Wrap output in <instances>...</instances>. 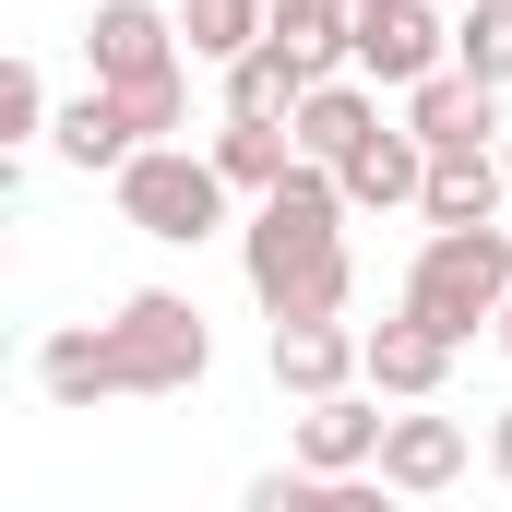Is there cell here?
Here are the masks:
<instances>
[{
    "mask_svg": "<svg viewBox=\"0 0 512 512\" xmlns=\"http://www.w3.org/2000/svg\"><path fill=\"white\" fill-rule=\"evenodd\" d=\"M203 370H215V334L167 286L120 298V322H96V334H48L36 346V382L60 393V405H96V393H191Z\"/></svg>",
    "mask_w": 512,
    "mask_h": 512,
    "instance_id": "6da1fadb",
    "label": "cell"
},
{
    "mask_svg": "<svg viewBox=\"0 0 512 512\" xmlns=\"http://www.w3.org/2000/svg\"><path fill=\"white\" fill-rule=\"evenodd\" d=\"M346 179L322 167V155H298L274 191H262L251 215V298L274 322H322V310H346V286H358V262H346Z\"/></svg>",
    "mask_w": 512,
    "mask_h": 512,
    "instance_id": "7a4b0ae2",
    "label": "cell"
},
{
    "mask_svg": "<svg viewBox=\"0 0 512 512\" xmlns=\"http://www.w3.org/2000/svg\"><path fill=\"white\" fill-rule=\"evenodd\" d=\"M84 48H96V84L143 120V143H155V131H179L191 84H179V36H167V12H155V0H96Z\"/></svg>",
    "mask_w": 512,
    "mask_h": 512,
    "instance_id": "3957f363",
    "label": "cell"
},
{
    "mask_svg": "<svg viewBox=\"0 0 512 512\" xmlns=\"http://www.w3.org/2000/svg\"><path fill=\"white\" fill-rule=\"evenodd\" d=\"M501 298H512V239L501 227H429V251L405 274V310H417V322H441V334L465 346L477 322H501Z\"/></svg>",
    "mask_w": 512,
    "mask_h": 512,
    "instance_id": "277c9868",
    "label": "cell"
},
{
    "mask_svg": "<svg viewBox=\"0 0 512 512\" xmlns=\"http://www.w3.org/2000/svg\"><path fill=\"white\" fill-rule=\"evenodd\" d=\"M120 215L143 239H179V251H191V239L227 227V167H215V155H179V143H143L120 167Z\"/></svg>",
    "mask_w": 512,
    "mask_h": 512,
    "instance_id": "5b68a950",
    "label": "cell"
},
{
    "mask_svg": "<svg viewBox=\"0 0 512 512\" xmlns=\"http://www.w3.org/2000/svg\"><path fill=\"white\" fill-rule=\"evenodd\" d=\"M441 24H429V0H346V60L370 72V84H429L441 72Z\"/></svg>",
    "mask_w": 512,
    "mask_h": 512,
    "instance_id": "8992f818",
    "label": "cell"
},
{
    "mask_svg": "<svg viewBox=\"0 0 512 512\" xmlns=\"http://www.w3.org/2000/svg\"><path fill=\"white\" fill-rule=\"evenodd\" d=\"M334 179H346V203H358V215L417 203V191H429V143H417V120H370L346 155H334Z\"/></svg>",
    "mask_w": 512,
    "mask_h": 512,
    "instance_id": "52a82bcc",
    "label": "cell"
},
{
    "mask_svg": "<svg viewBox=\"0 0 512 512\" xmlns=\"http://www.w3.org/2000/svg\"><path fill=\"white\" fill-rule=\"evenodd\" d=\"M274 382L298 393V405L370 382V334H346V310H322V322H274Z\"/></svg>",
    "mask_w": 512,
    "mask_h": 512,
    "instance_id": "ba28073f",
    "label": "cell"
},
{
    "mask_svg": "<svg viewBox=\"0 0 512 512\" xmlns=\"http://www.w3.org/2000/svg\"><path fill=\"white\" fill-rule=\"evenodd\" d=\"M512 191V167L489 155V143H429V191H417V215L429 227H489Z\"/></svg>",
    "mask_w": 512,
    "mask_h": 512,
    "instance_id": "9c48e42d",
    "label": "cell"
},
{
    "mask_svg": "<svg viewBox=\"0 0 512 512\" xmlns=\"http://www.w3.org/2000/svg\"><path fill=\"white\" fill-rule=\"evenodd\" d=\"M382 405H358V393H310V417H298V465H322V477H358V465H382Z\"/></svg>",
    "mask_w": 512,
    "mask_h": 512,
    "instance_id": "30bf717a",
    "label": "cell"
},
{
    "mask_svg": "<svg viewBox=\"0 0 512 512\" xmlns=\"http://www.w3.org/2000/svg\"><path fill=\"white\" fill-rule=\"evenodd\" d=\"M441 382H453V334L417 322V310H393L382 334H370V393H405L417 405V393H441Z\"/></svg>",
    "mask_w": 512,
    "mask_h": 512,
    "instance_id": "8fae6325",
    "label": "cell"
},
{
    "mask_svg": "<svg viewBox=\"0 0 512 512\" xmlns=\"http://www.w3.org/2000/svg\"><path fill=\"white\" fill-rule=\"evenodd\" d=\"M453 477H465V429H453V417H393L382 429V489H417V501H429V489H453Z\"/></svg>",
    "mask_w": 512,
    "mask_h": 512,
    "instance_id": "7c38bea8",
    "label": "cell"
},
{
    "mask_svg": "<svg viewBox=\"0 0 512 512\" xmlns=\"http://www.w3.org/2000/svg\"><path fill=\"white\" fill-rule=\"evenodd\" d=\"M310 84H322V72H310L298 48H274V36H251V48L227 60V108H239V120H298Z\"/></svg>",
    "mask_w": 512,
    "mask_h": 512,
    "instance_id": "4fadbf2b",
    "label": "cell"
},
{
    "mask_svg": "<svg viewBox=\"0 0 512 512\" xmlns=\"http://www.w3.org/2000/svg\"><path fill=\"white\" fill-rule=\"evenodd\" d=\"M489 96H501V84H477V72H465V60H453V72H429V84H405V120H417V143H489Z\"/></svg>",
    "mask_w": 512,
    "mask_h": 512,
    "instance_id": "5bb4252c",
    "label": "cell"
},
{
    "mask_svg": "<svg viewBox=\"0 0 512 512\" xmlns=\"http://www.w3.org/2000/svg\"><path fill=\"white\" fill-rule=\"evenodd\" d=\"M48 143H60V155H72V167H131V155H143V120H131L120 96H108V84H96V96H72V108H60V120H48Z\"/></svg>",
    "mask_w": 512,
    "mask_h": 512,
    "instance_id": "9a60e30c",
    "label": "cell"
},
{
    "mask_svg": "<svg viewBox=\"0 0 512 512\" xmlns=\"http://www.w3.org/2000/svg\"><path fill=\"white\" fill-rule=\"evenodd\" d=\"M382 120V96H370V84H334V72H322V84H310V96H298V155H322V167H334V155H346V143H358V131Z\"/></svg>",
    "mask_w": 512,
    "mask_h": 512,
    "instance_id": "2e32d148",
    "label": "cell"
},
{
    "mask_svg": "<svg viewBox=\"0 0 512 512\" xmlns=\"http://www.w3.org/2000/svg\"><path fill=\"white\" fill-rule=\"evenodd\" d=\"M215 167H227V191H274V179L298 167V131H286V120H239V108H227V131H215Z\"/></svg>",
    "mask_w": 512,
    "mask_h": 512,
    "instance_id": "e0dca14e",
    "label": "cell"
},
{
    "mask_svg": "<svg viewBox=\"0 0 512 512\" xmlns=\"http://www.w3.org/2000/svg\"><path fill=\"white\" fill-rule=\"evenodd\" d=\"M262 24H274V0H179V36H191V60H239Z\"/></svg>",
    "mask_w": 512,
    "mask_h": 512,
    "instance_id": "ac0fdd59",
    "label": "cell"
},
{
    "mask_svg": "<svg viewBox=\"0 0 512 512\" xmlns=\"http://www.w3.org/2000/svg\"><path fill=\"white\" fill-rule=\"evenodd\" d=\"M274 48H298L310 72H334L346 60V0H274V24H262Z\"/></svg>",
    "mask_w": 512,
    "mask_h": 512,
    "instance_id": "d6986e66",
    "label": "cell"
},
{
    "mask_svg": "<svg viewBox=\"0 0 512 512\" xmlns=\"http://www.w3.org/2000/svg\"><path fill=\"white\" fill-rule=\"evenodd\" d=\"M453 60H465L477 84H512V0H477V12L453 24Z\"/></svg>",
    "mask_w": 512,
    "mask_h": 512,
    "instance_id": "ffe728a7",
    "label": "cell"
},
{
    "mask_svg": "<svg viewBox=\"0 0 512 512\" xmlns=\"http://www.w3.org/2000/svg\"><path fill=\"white\" fill-rule=\"evenodd\" d=\"M24 131H48V84L12 60V72H0V143H24Z\"/></svg>",
    "mask_w": 512,
    "mask_h": 512,
    "instance_id": "44dd1931",
    "label": "cell"
},
{
    "mask_svg": "<svg viewBox=\"0 0 512 512\" xmlns=\"http://www.w3.org/2000/svg\"><path fill=\"white\" fill-rule=\"evenodd\" d=\"M489 465H501V477H512V405H501V429H489Z\"/></svg>",
    "mask_w": 512,
    "mask_h": 512,
    "instance_id": "7402d4cb",
    "label": "cell"
},
{
    "mask_svg": "<svg viewBox=\"0 0 512 512\" xmlns=\"http://www.w3.org/2000/svg\"><path fill=\"white\" fill-rule=\"evenodd\" d=\"M501 346H512V298H501Z\"/></svg>",
    "mask_w": 512,
    "mask_h": 512,
    "instance_id": "603a6c76",
    "label": "cell"
},
{
    "mask_svg": "<svg viewBox=\"0 0 512 512\" xmlns=\"http://www.w3.org/2000/svg\"><path fill=\"white\" fill-rule=\"evenodd\" d=\"M501 167H512V143H501Z\"/></svg>",
    "mask_w": 512,
    "mask_h": 512,
    "instance_id": "cb8c5ba5",
    "label": "cell"
}]
</instances>
